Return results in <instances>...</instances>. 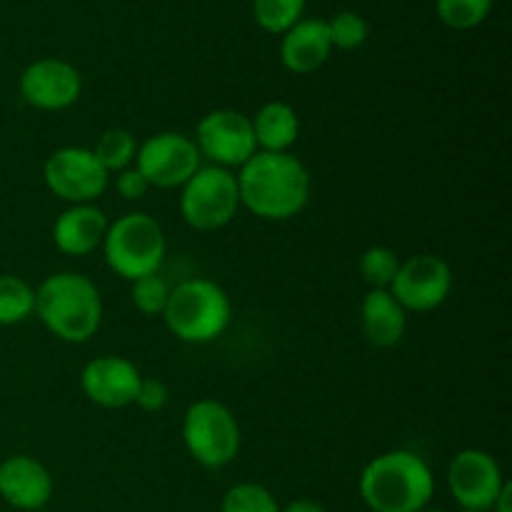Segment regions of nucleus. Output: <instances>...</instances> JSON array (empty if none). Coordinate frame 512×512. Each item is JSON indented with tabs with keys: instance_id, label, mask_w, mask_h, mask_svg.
<instances>
[{
	"instance_id": "f257e3e1",
	"label": "nucleus",
	"mask_w": 512,
	"mask_h": 512,
	"mask_svg": "<svg viewBox=\"0 0 512 512\" xmlns=\"http://www.w3.org/2000/svg\"><path fill=\"white\" fill-rule=\"evenodd\" d=\"M240 205L263 220H290L310 200V173L295 155L258 150L240 168Z\"/></svg>"
},
{
	"instance_id": "f03ea898",
	"label": "nucleus",
	"mask_w": 512,
	"mask_h": 512,
	"mask_svg": "<svg viewBox=\"0 0 512 512\" xmlns=\"http://www.w3.org/2000/svg\"><path fill=\"white\" fill-rule=\"evenodd\" d=\"M435 493L428 463L410 450H390L365 465L360 498L373 512H420Z\"/></svg>"
},
{
	"instance_id": "7ed1b4c3",
	"label": "nucleus",
	"mask_w": 512,
	"mask_h": 512,
	"mask_svg": "<svg viewBox=\"0 0 512 512\" xmlns=\"http://www.w3.org/2000/svg\"><path fill=\"white\" fill-rule=\"evenodd\" d=\"M35 315L63 343H88L103 323V298L85 275L55 273L35 290Z\"/></svg>"
},
{
	"instance_id": "20e7f679",
	"label": "nucleus",
	"mask_w": 512,
	"mask_h": 512,
	"mask_svg": "<svg viewBox=\"0 0 512 512\" xmlns=\"http://www.w3.org/2000/svg\"><path fill=\"white\" fill-rule=\"evenodd\" d=\"M163 320L170 333L183 343H210L228 330L233 305L213 280L190 278L170 288Z\"/></svg>"
},
{
	"instance_id": "39448f33",
	"label": "nucleus",
	"mask_w": 512,
	"mask_h": 512,
	"mask_svg": "<svg viewBox=\"0 0 512 512\" xmlns=\"http://www.w3.org/2000/svg\"><path fill=\"white\" fill-rule=\"evenodd\" d=\"M105 263L125 280L158 273L165 258V233L148 213H125L108 225L103 238Z\"/></svg>"
},
{
	"instance_id": "423d86ee",
	"label": "nucleus",
	"mask_w": 512,
	"mask_h": 512,
	"mask_svg": "<svg viewBox=\"0 0 512 512\" xmlns=\"http://www.w3.org/2000/svg\"><path fill=\"white\" fill-rule=\"evenodd\" d=\"M183 443L203 468H225L240 453V425L233 410L218 400H198L183 420Z\"/></svg>"
},
{
	"instance_id": "0eeeda50",
	"label": "nucleus",
	"mask_w": 512,
	"mask_h": 512,
	"mask_svg": "<svg viewBox=\"0 0 512 512\" xmlns=\"http://www.w3.org/2000/svg\"><path fill=\"white\" fill-rule=\"evenodd\" d=\"M240 210V190L238 178L233 170L218 168V165H200L198 173L183 185L180 195V215L185 223L195 230H220Z\"/></svg>"
},
{
	"instance_id": "6e6552de",
	"label": "nucleus",
	"mask_w": 512,
	"mask_h": 512,
	"mask_svg": "<svg viewBox=\"0 0 512 512\" xmlns=\"http://www.w3.org/2000/svg\"><path fill=\"white\" fill-rule=\"evenodd\" d=\"M193 143L200 158L225 170L243 168L258 153L250 118L240 110L230 108H220L205 115L195 128Z\"/></svg>"
},
{
	"instance_id": "1a4fd4ad",
	"label": "nucleus",
	"mask_w": 512,
	"mask_h": 512,
	"mask_svg": "<svg viewBox=\"0 0 512 512\" xmlns=\"http://www.w3.org/2000/svg\"><path fill=\"white\" fill-rule=\"evenodd\" d=\"M45 185L55 198L70 205L95 203L108 190L110 173L100 165L93 150L88 148H60L45 160Z\"/></svg>"
},
{
	"instance_id": "9d476101",
	"label": "nucleus",
	"mask_w": 512,
	"mask_h": 512,
	"mask_svg": "<svg viewBox=\"0 0 512 512\" xmlns=\"http://www.w3.org/2000/svg\"><path fill=\"white\" fill-rule=\"evenodd\" d=\"M200 158L193 138L183 133H158L150 135L143 145H138L135 168L143 173L150 188H183L198 173Z\"/></svg>"
},
{
	"instance_id": "9b49d317",
	"label": "nucleus",
	"mask_w": 512,
	"mask_h": 512,
	"mask_svg": "<svg viewBox=\"0 0 512 512\" xmlns=\"http://www.w3.org/2000/svg\"><path fill=\"white\" fill-rule=\"evenodd\" d=\"M453 290V270L438 255H413L400 263L398 275L390 285V295L413 313H428L443 305Z\"/></svg>"
},
{
	"instance_id": "f8f14e48",
	"label": "nucleus",
	"mask_w": 512,
	"mask_h": 512,
	"mask_svg": "<svg viewBox=\"0 0 512 512\" xmlns=\"http://www.w3.org/2000/svg\"><path fill=\"white\" fill-rule=\"evenodd\" d=\"M503 485L498 460L485 450H460L448 468V488L463 510L490 512Z\"/></svg>"
},
{
	"instance_id": "ddd939ff",
	"label": "nucleus",
	"mask_w": 512,
	"mask_h": 512,
	"mask_svg": "<svg viewBox=\"0 0 512 512\" xmlns=\"http://www.w3.org/2000/svg\"><path fill=\"white\" fill-rule=\"evenodd\" d=\"M83 78L68 60L43 58L30 63L20 75V95L38 110H65L80 98Z\"/></svg>"
},
{
	"instance_id": "4468645a",
	"label": "nucleus",
	"mask_w": 512,
	"mask_h": 512,
	"mask_svg": "<svg viewBox=\"0 0 512 512\" xmlns=\"http://www.w3.org/2000/svg\"><path fill=\"white\" fill-rule=\"evenodd\" d=\"M140 370L120 355H100L90 360L80 375V388L90 403L118 410L135 403L140 388Z\"/></svg>"
},
{
	"instance_id": "2eb2a0df",
	"label": "nucleus",
	"mask_w": 512,
	"mask_h": 512,
	"mask_svg": "<svg viewBox=\"0 0 512 512\" xmlns=\"http://www.w3.org/2000/svg\"><path fill=\"white\" fill-rule=\"evenodd\" d=\"M0 498L15 510L35 512L53 498V475L30 455H13L0 463Z\"/></svg>"
},
{
	"instance_id": "dca6fc26",
	"label": "nucleus",
	"mask_w": 512,
	"mask_h": 512,
	"mask_svg": "<svg viewBox=\"0 0 512 512\" xmlns=\"http://www.w3.org/2000/svg\"><path fill=\"white\" fill-rule=\"evenodd\" d=\"M333 53L330 43L328 20L323 18H303L283 33L280 43V60L285 68L295 75H310L323 68Z\"/></svg>"
},
{
	"instance_id": "f3484780",
	"label": "nucleus",
	"mask_w": 512,
	"mask_h": 512,
	"mask_svg": "<svg viewBox=\"0 0 512 512\" xmlns=\"http://www.w3.org/2000/svg\"><path fill=\"white\" fill-rule=\"evenodd\" d=\"M108 218L95 203L70 205L58 215L53 225V243L65 255H88L103 245L108 233Z\"/></svg>"
},
{
	"instance_id": "a211bd4d",
	"label": "nucleus",
	"mask_w": 512,
	"mask_h": 512,
	"mask_svg": "<svg viewBox=\"0 0 512 512\" xmlns=\"http://www.w3.org/2000/svg\"><path fill=\"white\" fill-rule=\"evenodd\" d=\"M363 333L375 348H393L408 330V310L390 295V290H370L363 300Z\"/></svg>"
},
{
	"instance_id": "6ab92c4d",
	"label": "nucleus",
	"mask_w": 512,
	"mask_h": 512,
	"mask_svg": "<svg viewBox=\"0 0 512 512\" xmlns=\"http://www.w3.org/2000/svg\"><path fill=\"white\" fill-rule=\"evenodd\" d=\"M255 143L265 153H288L300 135V118L293 105L283 100H270L250 118Z\"/></svg>"
},
{
	"instance_id": "aec40b11",
	"label": "nucleus",
	"mask_w": 512,
	"mask_h": 512,
	"mask_svg": "<svg viewBox=\"0 0 512 512\" xmlns=\"http://www.w3.org/2000/svg\"><path fill=\"white\" fill-rule=\"evenodd\" d=\"M35 313V290L18 275H0V325H18Z\"/></svg>"
},
{
	"instance_id": "412c9836",
	"label": "nucleus",
	"mask_w": 512,
	"mask_h": 512,
	"mask_svg": "<svg viewBox=\"0 0 512 512\" xmlns=\"http://www.w3.org/2000/svg\"><path fill=\"white\" fill-rule=\"evenodd\" d=\"M95 158L100 160L108 173H120V170L135 165V155H138V143H135L133 133L123 128H110L105 130L98 138L93 148Z\"/></svg>"
},
{
	"instance_id": "4be33fe9",
	"label": "nucleus",
	"mask_w": 512,
	"mask_h": 512,
	"mask_svg": "<svg viewBox=\"0 0 512 512\" xmlns=\"http://www.w3.org/2000/svg\"><path fill=\"white\" fill-rule=\"evenodd\" d=\"M305 0H253V18L265 33L283 35L303 20Z\"/></svg>"
},
{
	"instance_id": "5701e85b",
	"label": "nucleus",
	"mask_w": 512,
	"mask_h": 512,
	"mask_svg": "<svg viewBox=\"0 0 512 512\" xmlns=\"http://www.w3.org/2000/svg\"><path fill=\"white\" fill-rule=\"evenodd\" d=\"M438 18L450 30H473L493 10V0H435Z\"/></svg>"
},
{
	"instance_id": "b1692460",
	"label": "nucleus",
	"mask_w": 512,
	"mask_h": 512,
	"mask_svg": "<svg viewBox=\"0 0 512 512\" xmlns=\"http://www.w3.org/2000/svg\"><path fill=\"white\" fill-rule=\"evenodd\" d=\"M398 268L400 258L395 255V250L385 248V245H373L360 258V275L370 285V290H390Z\"/></svg>"
},
{
	"instance_id": "393cba45",
	"label": "nucleus",
	"mask_w": 512,
	"mask_h": 512,
	"mask_svg": "<svg viewBox=\"0 0 512 512\" xmlns=\"http://www.w3.org/2000/svg\"><path fill=\"white\" fill-rule=\"evenodd\" d=\"M220 512H280L278 500L258 483H240L225 493Z\"/></svg>"
},
{
	"instance_id": "a878e982",
	"label": "nucleus",
	"mask_w": 512,
	"mask_h": 512,
	"mask_svg": "<svg viewBox=\"0 0 512 512\" xmlns=\"http://www.w3.org/2000/svg\"><path fill=\"white\" fill-rule=\"evenodd\" d=\"M328 33L333 48L358 50L368 40L370 28L363 15L353 13V10H340L333 15V20H328Z\"/></svg>"
},
{
	"instance_id": "bb28decb",
	"label": "nucleus",
	"mask_w": 512,
	"mask_h": 512,
	"mask_svg": "<svg viewBox=\"0 0 512 512\" xmlns=\"http://www.w3.org/2000/svg\"><path fill=\"white\" fill-rule=\"evenodd\" d=\"M130 298L143 315H163L170 298V285L158 273L145 275V278L133 280Z\"/></svg>"
},
{
	"instance_id": "cd10ccee",
	"label": "nucleus",
	"mask_w": 512,
	"mask_h": 512,
	"mask_svg": "<svg viewBox=\"0 0 512 512\" xmlns=\"http://www.w3.org/2000/svg\"><path fill=\"white\" fill-rule=\"evenodd\" d=\"M135 405L145 413H160L168 405V385L158 378H143L135 395Z\"/></svg>"
},
{
	"instance_id": "c85d7f7f",
	"label": "nucleus",
	"mask_w": 512,
	"mask_h": 512,
	"mask_svg": "<svg viewBox=\"0 0 512 512\" xmlns=\"http://www.w3.org/2000/svg\"><path fill=\"white\" fill-rule=\"evenodd\" d=\"M115 190H118V195L123 200H140L145 193L150 190L148 180L143 178V173H140L135 165H130V168L120 170L118 178H115Z\"/></svg>"
},
{
	"instance_id": "c756f323",
	"label": "nucleus",
	"mask_w": 512,
	"mask_h": 512,
	"mask_svg": "<svg viewBox=\"0 0 512 512\" xmlns=\"http://www.w3.org/2000/svg\"><path fill=\"white\" fill-rule=\"evenodd\" d=\"M490 512H512V485L508 483V480H505L503 490H500V495L495 498Z\"/></svg>"
},
{
	"instance_id": "7c9ffc66",
	"label": "nucleus",
	"mask_w": 512,
	"mask_h": 512,
	"mask_svg": "<svg viewBox=\"0 0 512 512\" xmlns=\"http://www.w3.org/2000/svg\"><path fill=\"white\" fill-rule=\"evenodd\" d=\"M280 512H325V508L315 500H293L290 505L280 508Z\"/></svg>"
},
{
	"instance_id": "2f4dec72",
	"label": "nucleus",
	"mask_w": 512,
	"mask_h": 512,
	"mask_svg": "<svg viewBox=\"0 0 512 512\" xmlns=\"http://www.w3.org/2000/svg\"><path fill=\"white\" fill-rule=\"evenodd\" d=\"M420 512H445V510H435V508H425V510H420Z\"/></svg>"
},
{
	"instance_id": "473e14b6",
	"label": "nucleus",
	"mask_w": 512,
	"mask_h": 512,
	"mask_svg": "<svg viewBox=\"0 0 512 512\" xmlns=\"http://www.w3.org/2000/svg\"><path fill=\"white\" fill-rule=\"evenodd\" d=\"M460 512H483V510H460Z\"/></svg>"
}]
</instances>
